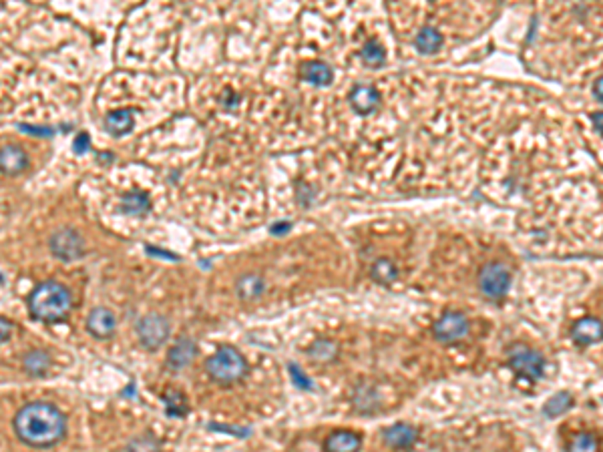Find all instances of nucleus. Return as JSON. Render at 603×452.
<instances>
[{
  "instance_id": "nucleus-21",
  "label": "nucleus",
  "mask_w": 603,
  "mask_h": 452,
  "mask_svg": "<svg viewBox=\"0 0 603 452\" xmlns=\"http://www.w3.org/2000/svg\"><path fill=\"white\" fill-rule=\"evenodd\" d=\"M121 209H123V214L127 215H145L151 209V202L141 191H131V193L123 195Z\"/></svg>"
},
{
  "instance_id": "nucleus-7",
  "label": "nucleus",
  "mask_w": 603,
  "mask_h": 452,
  "mask_svg": "<svg viewBox=\"0 0 603 452\" xmlns=\"http://www.w3.org/2000/svg\"><path fill=\"white\" fill-rule=\"evenodd\" d=\"M48 248H50V253L59 258L60 262H75L83 258L85 241L77 229L60 227L48 239Z\"/></svg>"
},
{
  "instance_id": "nucleus-11",
  "label": "nucleus",
  "mask_w": 603,
  "mask_h": 452,
  "mask_svg": "<svg viewBox=\"0 0 603 452\" xmlns=\"http://www.w3.org/2000/svg\"><path fill=\"white\" fill-rule=\"evenodd\" d=\"M382 439L391 448L406 451V448H413L414 442L418 441V430L411 424L398 422V424H392L389 429L382 430Z\"/></svg>"
},
{
  "instance_id": "nucleus-13",
  "label": "nucleus",
  "mask_w": 603,
  "mask_h": 452,
  "mask_svg": "<svg viewBox=\"0 0 603 452\" xmlns=\"http://www.w3.org/2000/svg\"><path fill=\"white\" fill-rule=\"evenodd\" d=\"M197 356V346L195 342L188 338V336H181L175 344L171 346L169 350V356H167V364L173 370H181L188 368L191 362Z\"/></svg>"
},
{
  "instance_id": "nucleus-20",
  "label": "nucleus",
  "mask_w": 603,
  "mask_h": 452,
  "mask_svg": "<svg viewBox=\"0 0 603 452\" xmlns=\"http://www.w3.org/2000/svg\"><path fill=\"white\" fill-rule=\"evenodd\" d=\"M23 366L28 376H45L50 368V356L45 350H33L24 356Z\"/></svg>"
},
{
  "instance_id": "nucleus-33",
  "label": "nucleus",
  "mask_w": 603,
  "mask_h": 452,
  "mask_svg": "<svg viewBox=\"0 0 603 452\" xmlns=\"http://www.w3.org/2000/svg\"><path fill=\"white\" fill-rule=\"evenodd\" d=\"M593 95L597 97V101L603 103V77H599L595 83H593Z\"/></svg>"
},
{
  "instance_id": "nucleus-19",
  "label": "nucleus",
  "mask_w": 603,
  "mask_h": 452,
  "mask_svg": "<svg viewBox=\"0 0 603 452\" xmlns=\"http://www.w3.org/2000/svg\"><path fill=\"white\" fill-rule=\"evenodd\" d=\"M370 277L380 286H391L392 282H396V277H398V268L389 258H379L370 265Z\"/></svg>"
},
{
  "instance_id": "nucleus-29",
  "label": "nucleus",
  "mask_w": 603,
  "mask_h": 452,
  "mask_svg": "<svg viewBox=\"0 0 603 452\" xmlns=\"http://www.w3.org/2000/svg\"><path fill=\"white\" fill-rule=\"evenodd\" d=\"M290 376H292V380H294L298 388H302V390H314V382L310 380L306 374L302 372V368L296 366V364H290Z\"/></svg>"
},
{
  "instance_id": "nucleus-3",
  "label": "nucleus",
  "mask_w": 603,
  "mask_h": 452,
  "mask_svg": "<svg viewBox=\"0 0 603 452\" xmlns=\"http://www.w3.org/2000/svg\"><path fill=\"white\" fill-rule=\"evenodd\" d=\"M205 372L217 384H236L248 374V362L234 346H222L205 360Z\"/></svg>"
},
{
  "instance_id": "nucleus-32",
  "label": "nucleus",
  "mask_w": 603,
  "mask_h": 452,
  "mask_svg": "<svg viewBox=\"0 0 603 452\" xmlns=\"http://www.w3.org/2000/svg\"><path fill=\"white\" fill-rule=\"evenodd\" d=\"M0 326H2V336H0V340H2V342H9L12 332V324L6 320V318H2V320H0Z\"/></svg>"
},
{
  "instance_id": "nucleus-5",
  "label": "nucleus",
  "mask_w": 603,
  "mask_h": 452,
  "mask_svg": "<svg viewBox=\"0 0 603 452\" xmlns=\"http://www.w3.org/2000/svg\"><path fill=\"white\" fill-rule=\"evenodd\" d=\"M171 334V326H169V320H167L163 314H145L139 324H137V336H139V342L145 350L149 352H155L159 350L161 346L165 344L167 338Z\"/></svg>"
},
{
  "instance_id": "nucleus-1",
  "label": "nucleus",
  "mask_w": 603,
  "mask_h": 452,
  "mask_svg": "<svg viewBox=\"0 0 603 452\" xmlns=\"http://www.w3.org/2000/svg\"><path fill=\"white\" fill-rule=\"evenodd\" d=\"M18 441L33 448H50L67 434V418L50 402H28L12 420Z\"/></svg>"
},
{
  "instance_id": "nucleus-9",
  "label": "nucleus",
  "mask_w": 603,
  "mask_h": 452,
  "mask_svg": "<svg viewBox=\"0 0 603 452\" xmlns=\"http://www.w3.org/2000/svg\"><path fill=\"white\" fill-rule=\"evenodd\" d=\"M571 338L580 346H592L603 340V321L595 316H585L573 324Z\"/></svg>"
},
{
  "instance_id": "nucleus-8",
  "label": "nucleus",
  "mask_w": 603,
  "mask_h": 452,
  "mask_svg": "<svg viewBox=\"0 0 603 452\" xmlns=\"http://www.w3.org/2000/svg\"><path fill=\"white\" fill-rule=\"evenodd\" d=\"M433 334L442 344H455L469 334V320L462 312L449 309L433 324Z\"/></svg>"
},
{
  "instance_id": "nucleus-22",
  "label": "nucleus",
  "mask_w": 603,
  "mask_h": 452,
  "mask_svg": "<svg viewBox=\"0 0 603 452\" xmlns=\"http://www.w3.org/2000/svg\"><path fill=\"white\" fill-rule=\"evenodd\" d=\"M414 45L423 55H433V53H437L438 48L442 47V35L438 33L435 26H423L420 33L416 35Z\"/></svg>"
},
{
  "instance_id": "nucleus-14",
  "label": "nucleus",
  "mask_w": 603,
  "mask_h": 452,
  "mask_svg": "<svg viewBox=\"0 0 603 452\" xmlns=\"http://www.w3.org/2000/svg\"><path fill=\"white\" fill-rule=\"evenodd\" d=\"M362 439L352 430H336L324 441V452H360Z\"/></svg>"
},
{
  "instance_id": "nucleus-34",
  "label": "nucleus",
  "mask_w": 603,
  "mask_h": 452,
  "mask_svg": "<svg viewBox=\"0 0 603 452\" xmlns=\"http://www.w3.org/2000/svg\"><path fill=\"white\" fill-rule=\"evenodd\" d=\"M147 253H155V255H161V258H167V260H173V262H178V255H173V253H169V251L151 250V248H147Z\"/></svg>"
},
{
  "instance_id": "nucleus-16",
  "label": "nucleus",
  "mask_w": 603,
  "mask_h": 452,
  "mask_svg": "<svg viewBox=\"0 0 603 452\" xmlns=\"http://www.w3.org/2000/svg\"><path fill=\"white\" fill-rule=\"evenodd\" d=\"M0 167L4 175H18L28 167V157L16 145H4L0 151Z\"/></svg>"
},
{
  "instance_id": "nucleus-25",
  "label": "nucleus",
  "mask_w": 603,
  "mask_h": 452,
  "mask_svg": "<svg viewBox=\"0 0 603 452\" xmlns=\"http://www.w3.org/2000/svg\"><path fill=\"white\" fill-rule=\"evenodd\" d=\"M360 57H362V60L366 62L368 67L379 69L386 60V53H384L382 45H379L376 40H368L366 45L362 47V50H360Z\"/></svg>"
},
{
  "instance_id": "nucleus-23",
  "label": "nucleus",
  "mask_w": 603,
  "mask_h": 452,
  "mask_svg": "<svg viewBox=\"0 0 603 452\" xmlns=\"http://www.w3.org/2000/svg\"><path fill=\"white\" fill-rule=\"evenodd\" d=\"M308 356L318 364H330L338 358V344L332 340H316L308 348Z\"/></svg>"
},
{
  "instance_id": "nucleus-10",
  "label": "nucleus",
  "mask_w": 603,
  "mask_h": 452,
  "mask_svg": "<svg viewBox=\"0 0 603 452\" xmlns=\"http://www.w3.org/2000/svg\"><path fill=\"white\" fill-rule=\"evenodd\" d=\"M87 330L91 336H95L97 340H105L111 338L117 330V320L115 314L107 308H93L89 318H87Z\"/></svg>"
},
{
  "instance_id": "nucleus-18",
  "label": "nucleus",
  "mask_w": 603,
  "mask_h": 452,
  "mask_svg": "<svg viewBox=\"0 0 603 452\" xmlns=\"http://www.w3.org/2000/svg\"><path fill=\"white\" fill-rule=\"evenodd\" d=\"M236 294L239 299H256L264 294V280L256 274H244L237 277Z\"/></svg>"
},
{
  "instance_id": "nucleus-28",
  "label": "nucleus",
  "mask_w": 603,
  "mask_h": 452,
  "mask_svg": "<svg viewBox=\"0 0 603 452\" xmlns=\"http://www.w3.org/2000/svg\"><path fill=\"white\" fill-rule=\"evenodd\" d=\"M569 452H597V441L587 432H580L571 439Z\"/></svg>"
},
{
  "instance_id": "nucleus-15",
  "label": "nucleus",
  "mask_w": 603,
  "mask_h": 452,
  "mask_svg": "<svg viewBox=\"0 0 603 452\" xmlns=\"http://www.w3.org/2000/svg\"><path fill=\"white\" fill-rule=\"evenodd\" d=\"M300 77L310 84L328 87L334 81V71H332L330 65L324 62V60H308L300 69Z\"/></svg>"
},
{
  "instance_id": "nucleus-26",
  "label": "nucleus",
  "mask_w": 603,
  "mask_h": 452,
  "mask_svg": "<svg viewBox=\"0 0 603 452\" xmlns=\"http://www.w3.org/2000/svg\"><path fill=\"white\" fill-rule=\"evenodd\" d=\"M127 452H161V444L155 439V434L145 432V434L135 436V439L127 444Z\"/></svg>"
},
{
  "instance_id": "nucleus-12",
  "label": "nucleus",
  "mask_w": 603,
  "mask_h": 452,
  "mask_svg": "<svg viewBox=\"0 0 603 452\" xmlns=\"http://www.w3.org/2000/svg\"><path fill=\"white\" fill-rule=\"evenodd\" d=\"M348 99L358 115H370L380 105V93L370 84H356Z\"/></svg>"
},
{
  "instance_id": "nucleus-31",
  "label": "nucleus",
  "mask_w": 603,
  "mask_h": 452,
  "mask_svg": "<svg viewBox=\"0 0 603 452\" xmlns=\"http://www.w3.org/2000/svg\"><path fill=\"white\" fill-rule=\"evenodd\" d=\"M23 131L26 133H33V135H45V137H50L53 135V129H47V127H43V129H38V127H31V125H18Z\"/></svg>"
},
{
  "instance_id": "nucleus-6",
  "label": "nucleus",
  "mask_w": 603,
  "mask_h": 452,
  "mask_svg": "<svg viewBox=\"0 0 603 452\" xmlns=\"http://www.w3.org/2000/svg\"><path fill=\"white\" fill-rule=\"evenodd\" d=\"M509 366L525 378H541L545 372V358L531 346L513 344L507 350Z\"/></svg>"
},
{
  "instance_id": "nucleus-30",
  "label": "nucleus",
  "mask_w": 603,
  "mask_h": 452,
  "mask_svg": "<svg viewBox=\"0 0 603 452\" xmlns=\"http://www.w3.org/2000/svg\"><path fill=\"white\" fill-rule=\"evenodd\" d=\"M89 145H91V139H89V135L87 133H81V135H77V139H75V151L81 155L85 153L87 149H89Z\"/></svg>"
},
{
  "instance_id": "nucleus-17",
  "label": "nucleus",
  "mask_w": 603,
  "mask_h": 452,
  "mask_svg": "<svg viewBox=\"0 0 603 452\" xmlns=\"http://www.w3.org/2000/svg\"><path fill=\"white\" fill-rule=\"evenodd\" d=\"M105 129L109 135L113 137H121L127 135L133 129V109H119V111H111L105 117Z\"/></svg>"
},
{
  "instance_id": "nucleus-2",
  "label": "nucleus",
  "mask_w": 603,
  "mask_h": 452,
  "mask_svg": "<svg viewBox=\"0 0 603 452\" xmlns=\"http://www.w3.org/2000/svg\"><path fill=\"white\" fill-rule=\"evenodd\" d=\"M71 309V290L60 282H55V280L38 284L28 296L31 316L35 320L45 321V324H57V321L67 320Z\"/></svg>"
},
{
  "instance_id": "nucleus-24",
  "label": "nucleus",
  "mask_w": 603,
  "mask_h": 452,
  "mask_svg": "<svg viewBox=\"0 0 603 452\" xmlns=\"http://www.w3.org/2000/svg\"><path fill=\"white\" fill-rule=\"evenodd\" d=\"M571 406H573V398H571V394L557 392L555 396H551V398L545 402L543 412L547 414V417L555 418V417H561V414H565Z\"/></svg>"
},
{
  "instance_id": "nucleus-4",
  "label": "nucleus",
  "mask_w": 603,
  "mask_h": 452,
  "mask_svg": "<svg viewBox=\"0 0 603 452\" xmlns=\"http://www.w3.org/2000/svg\"><path fill=\"white\" fill-rule=\"evenodd\" d=\"M511 280H513L511 270L501 262L485 263L479 272V287L483 296L489 299L505 298L511 287Z\"/></svg>"
},
{
  "instance_id": "nucleus-27",
  "label": "nucleus",
  "mask_w": 603,
  "mask_h": 452,
  "mask_svg": "<svg viewBox=\"0 0 603 452\" xmlns=\"http://www.w3.org/2000/svg\"><path fill=\"white\" fill-rule=\"evenodd\" d=\"M167 404V417H185L188 414V400L179 392H171L163 396Z\"/></svg>"
},
{
  "instance_id": "nucleus-35",
  "label": "nucleus",
  "mask_w": 603,
  "mask_h": 452,
  "mask_svg": "<svg viewBox=\"0 0 603 452\" xmlns=\"http://www.w3.org/2000/svg\"><path fill=\"white\" fill-rule=\"evenodd\" d=\"M592 121L593 125H595V129L603 135V113H593Z\"/></svg>"
}]
</instances>
